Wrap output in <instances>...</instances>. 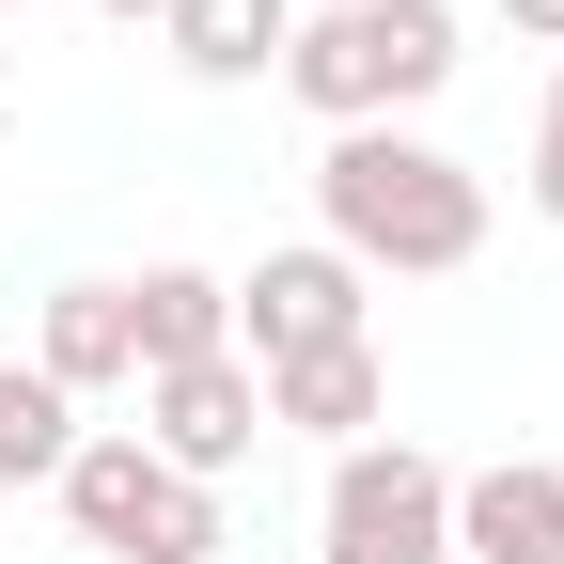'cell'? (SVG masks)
<instances>
[{"instance_id": "6da1fadb", "label": "cell", "mask_w": 564, "mask_h": 564, "mask_svg": "<svg viewBox=\"0 0 564 564\" xmlns=\"http://www.w3.org/2000/svg\"><path fill=\"white\" fill-rule=\"evenodd\" d=\"M314 204H329V251L345 267H392V282H440L486 251V173L440 158V141H408V126H345L329 158H314Z\"/></svg>"}, {"instance_id": "7a4b0ae2", "label": "cell", "mask_w": 564, "mask_h": 564, "mask_svg": "<svg viewBox=\"0 0 564 564\" xmlns=\"http://www.w3.org/2000/svg\"><path fill=\"white\" fill-rule=\"evenodd\" d=\"M455 63H470L455 47V0H345V17H299V32H282V95L345 141V126L423 110Z\"/></svg>"}, {"instance_id": "3957f363", "label": "cell", "mask_w": 564, "mask_h": 564, "mask_svg": "<svg viewBox=\"0 0 564 564\" xmlns=\"http://www.w3.org/2000/svg\"><path fill=\"white\" fill-rule=\"evenodd\" d=\"M47 486H63V518H79V549H110V564H204L220 549V486L158 470L141 440H79Z\"/></svg>"}, {"instance_id": "277c9868", "label": "cell", "mask_w": 564, "mask_h": 564, "mask_svg": "<svg viewBox=\"0 0 564 564\" xmlns=\"http://www.w3.org/2000/svg\"><path fill=\"white\" fill-rule=\"evenodd\" d=\"M314 564H455V470L408 440H345L314 502Z\"/></svg>"}, {"instance_id": "5b68a950", "label": "cell", "mask_w": 564, "mask_h": 564, "mask_svg": "<svg viewBox=\"0 0 564 564\" xmlns=\"http://www.w3.org/2000/svg\"><path fill=\"white\" fill-rule=\"evenodd\" d=\"M314 345H361V267H345L329 236L267 251V267L236 282V361H251V377H267V361H314Z\"/></svg>"}, {"instance_id": "8992f818", "label": "cell", "mask_w": 564, "mask_h": 564, "mask_svg": "<svg viewBox=\"0 0 564 564\" xmlns=\"http://www.w3.org/2000/svg\"><path fill=\"white\" fill-rule=\"evenodd\" d=\"M251 440H267V377H251V361H188V377H141V455H158V470L220 486Z\"/></svg>"}, {"instance_id": "52a82bcc", "label": "cell", "mask_w": 564, "mask_h": 564, "mask_svg": "<svg viewBox=\"0 0 564 564\" xmlns=\"http://www.w3.org/2000/svg\"><path fill=\"white\" fill-rule=\"evenodd\" d=\"M455 564H564V470L502 455L455 486Z\"/></svg>"}, {"instance_id": "ba28073f", "label": "cell", "mask_w": 564, "mask_h": 564, "mask_svg": "<svg viewBox=\"0 0 564 564\" xmlns=\"http://www.w3.org/2000/svg\"><path fill=\"white\" fill-rule=\"evenodd\" d=\"M267 423H299V440H377L392 423V377H377V329L361 345H314V361H267Z\"/></svg>"}, {"instance_id": "9c48e42d", "label": "cell", "mask_w": 564, "mask_h": 564, "mask_svg": "<svg viewBox=\"0 0 564 564\" xmlns=\"http://www.w3.org/2000/svg\"><path fill=\"white\" fill-rule=\"evenodd\" d=\"M126 345H141V377L236 361V282H204V267H141V282H126Z\"/></svg>"}, {"instance_id": "30bf717a", "label": "cell", "mask_w": 564, "mask_h": 564, "mask_svg": "<svg viewBox=\"0 0 564 564\" xmlns=\"http://www.w3.org/2000/svg\"><path fill=\"white\" fill-rule=\"evenodd\" d=\"M32 377L79 408V392H126L141 377V345H126V282H63V299L32 314Z\"/></svg>"}, {"instance_id": "8fae6325", "label": "cell", "mask_w": 564, "mask_h": 564, "mask_svg": "<svg viewBox=\"0 0 564 564\" xmlns=\"http://www.w3.org/2000/svg\"><path fill=\"white\" fill-rule=\"evenodd\" d=\"M173 63H188V79H282V32H299V17H282V0H173Z\"/></svg>"}, {"instance_id": "7c38bea8", "label": "cell", "mask_w": 564, "mask_h": 564, "mask_svg": "<svg viewBox=\"0 0 564 564\" xmlns=\"http://www.w3.org/2000/svg\"><path fill=\"white\" fill-rule=\"evenodd\" d=\"M63 455H79V408H63L32 361H0V486H47Z\"/></svg>"}, {"instance_id": "4fadbf2b", "label": "cell", "mask_w": 564, "mask_h": 564, "mask_svg": "<svg viewBox=\"0 0 564 564\" xmlns=\"http://www.w3.org/2000/svg\"><path fill=\"white\" fill-rule=\"evenodd\" d=\"M533 220L564 236V79H549V110H533Z\"/></svg>"}, {"instance_id": "5bb4252c", "label": "cell", "mask_w": 564, "mask_h": 564, "mask_svg": "<svg viewBox=\"0 0 564 564\" xmlns=\"http://www.w3.org/2000/svg\"><path fill=\"white\" fill-rule=\"evenodd\" d=\"M502 32H533V47H564V0H502Z\"/></svg>"}, {"instance_id": "9a60e30c", "label": "cell", "mask_w": 564, "mask_h": 564, "mask_svg": "<svg viewBox=\"0 0 564 564\" xmlns=\"http://www.w3.org/2000/svg\"><path fill=\"white\" fill-rule=\"evenodd\" d=\"M95 17H173V0H95Z\"/></svg>"}, {"instance_id": "2e32d148", "label": "cell", "mask_w": 564, "mask_h": 564, "mask_svg": "<svg viewBox=\"0 0 564 564\" xmlns=\"http://www.w3.org/2000/svg\"><path fill=\"white\" fill-rule=\"evenodd\" d=\"M0 95H17V32H0Z\"/></svg>"}, {"instance_id": "e0dca14e", "label": "cell", "mask_w": 564, "mask_h": 564, "mask_svg": "<svg viewBox=\"0 0 564 564\" xmlns=\"http://www.w3.org/2000/svg\"><path fill=\"white\" fill-rule=\"evenodd\" d=\"M282 17H345V0H282Z\"/></svg>"}, {"instance_id": "ac0fdd59", "label": "cell", "mask_w": 564, "mask_h": 564, "mask_svg": "<svg viewBox=\"0 0 564 564\" xmlns=\"http://www.w3.org/2000/svg\"><path fill=\"white\" fill-rule=\"evenodd\" d=\"M0 32H17V0H0Z\"/></svg>"}]
</instances>
